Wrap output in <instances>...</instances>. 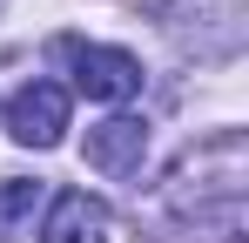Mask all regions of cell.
Returning <instances> with one entry per match:
<instances>
[{
  "mask_svg": "<svg viewBox=\"0 0 249 243\" xmlns=\"http://www.w3.org/2000/svg\"><path fill=\"white\" fill-rule=\"evenodd\" d=\"M243 196H249V142L236 128L209 135L196 149L168 162L162 176V209L175 223H215V230H236L243 223Z\"/></svg>",
  "mask_w": 249,
  "mask_h": 243,
  "instance_id": "6da1fadb",
  "label": "cell"
},
{
  "mask_svg": "<svg viewBox=\"0 0 249 243\" xmlns=\"http://www.w3.org/2000/svg\"><path fill=\"white\" fill-rule=\"evenodd\" d=\"M61 61H68V75L81 88L88 101H128V95H142V61L128 54V47H108V40H61L54 47Z\"/></svg>",
  "mask_w": 249,
  "mask_h": 243,
  "instance_id": "7a4b0ae2",
  "label": "cell"
},
{
  "mask_svg": "<svg viewBox=\"0 0 249 243\" xmlns=\"http://www.w3.org/2000/svg\"><path fill=\"white\" fill-rule=\"evenodd\" d=\"M68 88L61 81H27L14 101H7V135L20 142V149H54L61 135H68Z\"/></svg>",
  "mask_w": 249,
  "mask_h": 243,
  "instance_id": "3957f363",
  "label": "cell"
},
{
  "mask_svg": "<svg viewBox=\"0 0 249 243\" xmlns=\"http://www.w3.org/2000/svg\"><path fill=\"white\" fill-rule=\"evenodd\" d=\"M108 230H115V216H108L101 196H88V189H61V196L47 202L34 243H108Z\"/></svg>",
  "mask_w": 249,
  "mask_h": 243,
  "instance_id": "277c9868",
  "label": "cell"
},
{
  "mask_svg": "<svg viewBox=\"0 0 249 243\" xmlns=\"http://www.w3.org/2000/svg\"><path fill=\"white\" fill-rule=\"evenodd\" d=\"M142 156H148V122L142 115H108L88 128V169L101 176H142Z\"/></svg>",
  "mask_w": 249,
  "mask_h": 243,
  "instance_id": "5b68a950",
  "label": "cell"
},
{
  "mask_svg": "<svg viewBox=\"0 0 249 243\" xmlns=\"http://www.w3.org/2000/svg\"><path fill=\"white\" fill-rule=\"evenodd\" d=\"M41 182L34 176H7L0 182V237H20V230H34V209H41Z\"/></svg>",
  "mask_w": 249,
  "mask_h": 243,
  "instance_id": "8992f818",
  "label": "cell"
}]
</instances>
